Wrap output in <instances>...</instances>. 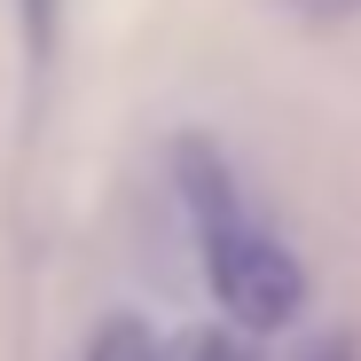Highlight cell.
Returning <instances> with one entry per match:
<instances>
[{"mask_svg": "<svg viewBox=\"0 0 361 361\" xmlns=\"http://www.w3.org/2000/svg\"><path fill=\"white\" fill-rule=\"evenodd\" d=\"M180 165V204H189V228H197V252H204V283L212 298L235 314V330H283L307 314V267L283 235H267L244 197L228 180V157L212 142H180L173 149Z\"/></svg>", "mask_w": 361, "mask_h": 361, "instance_id": "obj_1", "label": "cell"}, {"mask_svg": "<svg viewBox=\"0 0 361 361\" xmlns=\"http://www.w3.org/2000/svg\"><path fill=\"white\" fill-rule=\"evenodd\" d=\"M87 361H157V338H149V330H142L134 314H110V322L94 330Z\"/></svg>", "mask_w": 361, "mask_h": 361, "instance_id": "obj_2", "label": "cell"}, {"mask_svg": "<svg viewBox=\"0 0 361 361\" xmlns=\"http://www.w3.org/2000/svg\"><path fill=\"white\" fill-rule=\"evenodd\" d=\"M16 8H24V39H32V55L47 63V55H55V8H63V0H16Z\"/></svg>", "mask_w": 361, "mask_h": 361, "instance_id": "obj_3", "label": "cell"}, {"mask_svg": "<svg viewBox=\"0 0 361 361\" xmlns=\"http://www.w3.org/2000/svg\"><path fill=\"white\" fill-rule=\"evenodd\" d=\"M189 361H259V353L235 338V330H197L189 338Z\"/></svg>", "mask_w": 361, "mask_h": 361, "instance_id": "obj_4", "label": "cell"}, {"mask_svg": "<svg viewBox=\"0 0 361 361\" xmlns=\"http://www.w3.org/2000/svg\"><path fill=\"white\" fill-rule=\"evenodd\" d=\"M298 361H353V345H345V338H322V345H307Z\"/></svg>", "mask_w": 361, "mask_h": 361, "instance_id": "obj_5", "label": "cell"}, {"mask_svg": "<svg viewBox=\"0 0 361 361\" xmlns=\"http://www.w3.org/2000/svg\"><path fill=\"white\" fill-rule=\"evenodd\" d=\"M298 8H307V16H353L361 0H298Z\"/></svg>", "mask_w": 361, "mask_h": 361, "instance_id": "obj_6", "label": "cell"}]
</instances>
